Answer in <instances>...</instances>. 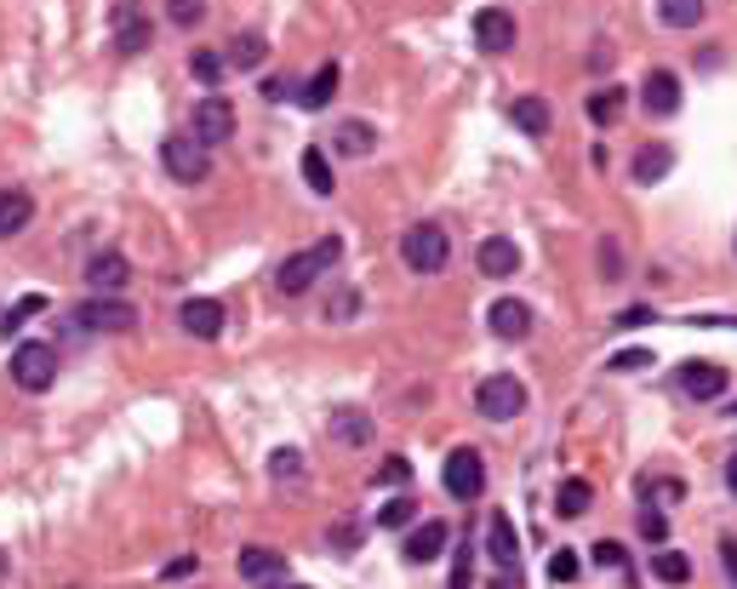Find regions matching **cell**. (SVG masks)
Wrapping results in <instances>:
<instances>
[{"mask_svg": "<svg viewBox=\"0 0 737 589\" xmlns=\"http://www.w3.org/2000/svg\"><path fill=\"white\" fill-rule=\"evenodd\" d=\"M344 257V241L338 235H320L309 252H292V257H281V270H275V292L281 298H304V292L320 281V275H331V264Z\"/></svg>", "mask_w": 737, "mask_h": 589, "instance_id": "obj_1", "label": "cell"}, {"mask_svg": "<svg viewBox=\"0 0 737 589\" xmlns=\"http://www.w3.org/2000/svg\"><path fill=\"white\" fill-rule=\"evenodd\" d=\"M452 257V241L441 223H412L407 235H400V264H407L412 275H441Z\"/></svg>", "mask_w": 737, "mask_h": 589, "instance_id": "obj_2", "label": "cell"}, {"mask_svg": "<svg viewBox=\"0 0 737 589\" xmlns=\"http://www.w3.org/2000/svg\"><path fill=\"white\" fill-rule=\"evenodd\" d=\"M441 486H446L457 504H475L486 493V457L475 446H452L446 464H441Z\"/></svg>", "mask_w": 737, "mask_h": 589, "instance_id": "obj_3", "label": "cell"}, {"mask_svg": "<svg viewBox=\"0 0 737 589\" xmlns=\"http://www.w3.org/2000/svg\"><path fill=\"white\" fill-rule=\"evenodd\" d=\"M475 412L492 418V423L520 418V412H526V383H520L515 372H492V378H481V389H475Z\"/></svg>", "mask_w": 737, "mask_h": 589, "instance_id": "obj_4", "label": "cell"}, {"mask_svg": "<svg viewBox=\"0 0 737 589\" xmlns=\"http://www.w3.org/2000/svg\"><path fill=\"white\" fill-rule=\"evenodd\" d=\"M12 383L23 396H46L57 383V349L52 344H18L12 349Z\"/></svg>", "mask_w": 737, "mask_h": 589, "instance_id": "obj_5", "label": "cell"}, {"mask_svg": "<svg viewBox=\"0 0 737 589\" xmlns=\"http://www.w3.org/2000/svg\"><path fill=\"white\" fill-rule=\"evenodd\" d=\"M160 167L172 172L178 183H207L212 178V149L200 138H166L160 144Z\"/></svg>", "mask_w": 737, "mask_h": 589, "instance_id": "obj_6", "label": "cell"}, {"mask_svg": "<svg viewBox=\"0 0 737 589\" xmlns=\"http://www.w3.org/2000/svg\"><path fill=\"white\" fill-rule=\"evenodd\" d=\"M189 138H200L207 149H218V144L234 138V104H229L223 92H207V97L194 104V133H189Z\"/></svg>", "mask_w": 737, "mask_h": 589, "instance_id": "obj_7", "label": "cell"}, {"mask_svg": "<svg viewBox=\"0 0 737 589\" xmlns=\"http://www.w3.org/2000/svg\"><path fill=\"white\" fill-rule=\"evenodd\" d=\"M75 326L81 333H131V326H138V309L126 298H86L75 309Z\"/></svg>", "mask_w": 737, "mask_h": 589, "instance_id": "obj_8", "label": "cell"}, {"mask_svg": "<svg viewBox=\"0 0 737 589\" xmlns=\"http://www.w3.org/2000/svg\"><path fill=\"white\" fill-rule=\"evenodd\" d=\"M468 29H475V46L492 52V57L515 46V12H504V7H481Z\"/></svg>", "mask_w": 737, "mask_h": 589, "instance_id": "obj_9", "label": "cell"}, {"mask_svg": "<svg viewBox=\"0 0 737 589\" xmlns=\"http://www.w3.org/2000/svg\"><path fill=\"white\" fill-rule=\"evenodd\" d=\"M475 270H481L486 281H509V275L520 270V246H515L509 235H486V241L475 246Z\"/></svg>", "mask_w": 737, "mask_h": 589, "instance_id": "obj_10", "label": "cell"}, {"mask_svg": "<svg viewBox=\"0 0 737 589\" xmlns=\"http://www.w3.org/2000/svg\"><path fill=\"white\" fill-rule=\"evenodd\" d=\"M641 104H646V115H657V120L681 115V75H675V70H652V75L641 81Z\"/></svg>", "mask_w": 737, "mask_h": 589, "instance_id": "obj_11", "label": "cell"}, {"mask_svg": "<svg viewBox=\"0 0 737 589\" xmlns=\"http://www.w3.org/2000/svg\"><path fill=\"white\" fill-rule=\"evenodd\" d=\"M446 544H452L446 520H418V527L407 533V561L412 567H429V561H441V555H446Z\"/></svg>", "mask_w": 737, "mask_h": 589, "instance_id": "obj_12", "label": "cell"}, {"mask_svg": "<svg viewBox=\"0 0 737 589\" xmlns=\"http://www.w3.org/2000/svg\"><path fill=\"white\" fill-rule=\"evenodd\" d=\"M178 326H183L189 338L212 344V338L223 333V304H218V298H183V309H178Z\"/></svg>", "mask_w": 737, "mask_h": 589, "instance_id": "obj_13", "label": "cell"}, {"mask_svg": "<svg viewBox=\"0 0 737 589\" xmlns=\"http://www.w3.org/2000/svg\"><path fill=\"white\" fill-rule=\"evenodd\" d=\"M131 281V264L120 252H97L92 264H86V286L97 292V298H120V286Z\"/></svg>", "mask_w": 737, "mask_h": 589, "instance_id": "obj_14", "label": "cell"}, {"mask_svg": "<svg viewBox=\"0 0 737 589\" xmlns=\"http://www.w3.org/2000/svg\"><path fill=\"white\" fill-rule=\"evenodd\" d=\"M155 41V29H149V18L138 12V0H120L115 7V46L131 57V52H144Z\"/></svg>", "mask_w": 737, "mask_h": 589, "instance_id": "obj_15", "label": "cell"}, {"mask_svg": "<svg viewBox=\"0 0 737 589\" xmlns=\"http://www.w3.org/2000/svg\"><path fill=\"white\" fill-rule=\"evenodd\" d=\"M234 572H241L246 583H270V578H281V572H286V549L252 544V549H241V555H234Z\"/></svg>", "mask_w": 737, "mask_h": 589, "instance_id": "obj_16", "label": "cell"}, {"mask_svg": "<svg viewBox=\"0 0 737 589\" xmlns=\"http://www.w3.org/2000/svg\"><path fill=\"white\" fill-rule=\"evenodd\" d=\"M509 120L520 126L526 138H549V126H555V109H549V97L526 92V97H515V104H509Z\"/></svg>", "mask_w": 737, "mask_h": 589, "instance_id": "obj_17", "label": "cell"}, {"mask_svg": "<svg viewBox=\"0 0 737 589\" xmlns=\"http://www.w3.org/2000/svg\"><path fill=\"white\" fill-rule=\"evenodd\" d=\"M486 549H492V561L504 567V572H515L520 567V533H515V520L497 509L492 515V527H486Z\"/></svg>", "mask_w": 737, "mask_h": 589, "instance_id": "obj_18", "label": "cell"}, {"mask_svg": "<svg viewBox=\"0 0 737 589\" xmlns=\"http://www.w3.org/2000/svg\"><path fill=\"white\" fill-rule=\"evenodd\" d=\"M681 389L692 401H715V396H726V367H715V361H686L681 367Z\"/></svg>", "mask_w": 737, "mask_h": 589, "instance_id": "obj_19", "label": "cell"}, {"mask_svg": "<svg viewBox=\"0 0 737 589\" xmlns=\"http://www.w3.org/2000/svg\"><path fill=\"white\" fill-rule=\"evenodd\" d=\"M492 333L504 338V344L531 338V309H526L520 298H497V304H492Z\"/></svg>", "mask_w": 737, "mask_h": 589, "instance_id": "obj_20", "label": "cell"}, {"mask_svg": "<svg viewBox=\"0 0 737 589\" xmlns=\"http://www.w3.org/2000/svg\"><path fill=\"white\" fill-rule=\"evenodd\" d=\"M29 218H35V194H29V189H0V241L23 235Z\"/></svg>", "mask_w": 737, "mask_h": 589, "instance_id": "obj_21", "label": "cell"}, {"mask_svg": "<svg viewBox=\"0 0 737 589\" xmlns=\"http://www.w3.org/2000/svg\"><path fill=\"white\" fill-rule=\"evenodd\" d=\"M634 183H663L668 172H675V149H668V144H646L641 155H634Z\"/></svg>", "mask_w": 737, "mask_h": 589, "instance_id": "obj_22", "label": "cell"}, {"mask_svg": "<svg viewBox=\"0 0 737 589\" xmlns=\"http://www.w3.org/2000/svg\"><path fill=\"white\" fill-rule=\"evenodd\" d=\"M223 63H229V70H241V75H252V70L270 63V41H263V35H234L229 52H223Z\"/></svg>", "mask_w": 737, "mask_h": 589, "instance_id": "obj_23", "label": "cell"}, {"mask_svg": "<svg viewBox=\"0 0 737 589\" xmlns=\"http://www.w3.org/2000/svg\"><path fill=\"white\" fill-rule=\"evenodd\" d=\"M583 109H589L594 126H618L623 109H629V92H623V86H600V92H589V104H583Z\"/></svg>", "mask_w": 737, "mask_h": 589, "instance_id": "obj_24", "label": "cell"}, {"mask_svg": "<svg viewBox=\"0 0 737 589\" xmlns=\"http://www.w3.org/2000/svg\"><path fill=\"white\" fill-rule=\"evenodd\" d=\"M331 97H338V63H320V70L309 75V86H297V104H304V109H326Z\"/></svg>", "mask_w": 737, "mask_h": 589, "instance_id": "obj_25", "label": "cell"}, {"mask_svg": "<svg viewBox=\"0 0 737 589\" xmlns=\"http://www.w3.org/2000/svg\"><path fill=\"white\" fill-rule=\"evenodd\" d=\"M589 504H594V486H589L583 475L560 481V493H555V515H560V520H578V515H589Z\"/></svg>", "mask_w": 737, "mask_h": 589, "instance_id": "obj_26", "label": "cell"}, {"mask_svg": "<svg viewBox=\"0 0 737 589\" xmlns=\"http://www.w3.org/2000/svg\"><path fill=\"white\" fill-rule=\"evenodd\" d=\"M326 430H331V441L360 446V441H372V418H366V412H355V407H338V412H331V423H326Z\"/></svg>", "mask_w": 737, "mask_h": 589, "instance_id": "obj_27", "label": "cell"}, {"mask_svg": "<svg viewBox=\"0 0 737 589\" xmlns=\"http://www.w3.org/2000/svg\"><path fill=\"white\" fill-rule=\"evenodd\" d=\"M372 144H378V133H372V126H366V120H344L338 126V133H331V149H338V155H372Z\"/></svg>", "mask_w": 737, "mask_h": 589, "instance_id": "obj_28", "label": "cell"}, {"mask_svg": "<svg viewBox=\"0 0 737 589\" xmlns=\"http://www.w3.org/2000/svg\"><path fill=\"white\" fill-rule=\"evenodd\" d=\"M703 12H709V0H657V18L668 29H697Z\"/></svg>", "mask_w": 737, "mask_h": 589, "instance_id": "obj_29", "label": "cell"}, {"mask_svg": "<svg viewBox=\"0 0 737 589\" xmlns=\"http://www.w3.org/2000/svg\"><path fill=\"white\" fill-rule=\"evenodd\" d=\"M297 172H304V183L315 189V194H331V160H326V149H304L297 155Z\"/></svg>", "mask_w": 737, "mask_h": 589, "instance_id": "obj_30", "label": "cell"}, {"mask_svg": "<svg viewBox=\"0 0 737 589\" xmlns=\"http://www.w3.org/2000/svg\"><path fill=\"white\" fill-rule=\"evenodd\" d=\"M652 578H657V583H686V578H692V561H686L681 549H657V555H652Z\"/></svg>", "mask_w": 737, "mask_h": 589, "instance_id": "obj_31", "label": "cell"}, {"mask_svg": "<svg viewBox=\"0 0 737 589\" xmlns=\"http://www.w3.org/2000/svg\"><path fill=\"white\" fill-rule=\"evenodd\" d=\"M223 70H229V63H223V52H207V46H200V52L189 57V75H194L200 86H207V92H218Z\"/></svg>", "mask_w": 737, "mask_h": 589, "instance_id": "obj_32", "label": "cell"}, {"mask_svg": "<svg viewBox=\"0 0 737 589\" xmlns=\"http://www.w3.org/2000/svg\"><path fill=\"white\" fill-rule=\"evenodd\" d=\"M412 520H418V504H412V498H389V504L378 509V527H383V533H407Z\"/></svg>", "mask_w": 737, "mask_h": 589, "instance_id": "obj_33", "label": "cell"}, {"mask_svg": "<svg viewBox=\"0 0 737 589\" xmlns=\"http://www.w3.org/2000/svg\"><path fill=\"white\" fill-rule=\"evenodd\" d=\"M589 561H594L600 572H623V567H629V549H623L618 538H600V544H589Z\"/></svg>", "mask_w": 737, "mask_h": 589, "instance_id": "obj_34", "label": "cell"}, {"mask_svg": "<svg viewBox=\"0 0 737 589\" xmlns=\"http://www.w3.org/2000/svg\"><path fill=\"white\" fill-rule=\"evenodd\" d=\"M166 18H172L178 29H200L207 23V0H166Z\"/></svg>", "mask_w": 737, "mask_h": 589, "instance_id": "obj_35", "label": "cell"}, {"mask_svg": "<svg viewBox=\"0 0 737 589\" xmlns=\"http://www.w3.org/2000/svg\"><path fill=\"white\" fill-rule=\"evenodd\" d=\"M41 309H46V298H41V292H29V298H18V304L7 309V320H0V333H7V338H12V333H18V326H23L29 315H41Z\"/></svg>", "mask_w": 737, "mask_h": 589, "instance_id": "obj_36", "label": "cell"}, {"mask_svg": "<svg viewBox=\"0 0 737 589\" xmlns=\"http://www.w3.org/2000/svg\"><path fill=\"white\" fill-rule=\"evenodd\" d=\"M270 475H275V481H297V475H304V452H297V446L270 452Z\"/></svg>", "mask_w": 737, "mask_h": 589, "instance_id": "obj_37", "label": "cell"}, {"mask_svg": "<svg viewBox=\"0 0 737 589\" xmlns=\"http://www.w3.org/2000/svg\"><path fill=\"white\" fill-rule=\"evenodd\" d=\"M578 572H583V561H578L572 549H555V555H549V583H572Z\"/></svg>", "mask_w": 737, "mask_h": 589, "instance_id": "obj_38", "label": "cell"}, {"mask_svg": "<svg viewBox=\"0 0 737 589\" xmlns=\"http://www.w3.org/2000/svg\"><path fill=\"white\" fill-rule=\"evenodd\" d=\"M372 481H378V486H407V481H412V464L394 452V457H383V464H378V475H372Z\"/></svg>", "mask_w": 737, "mask_h": 589, "instance_id": "obj_39", "label": "cell"}, {"mask_svg": "<svg viewBox=\"0 0 737 589\" xmlns=\"http://www.w3.org/2000/svg\"><path fill=\"white\" fill-rule=\"evenodd\" d=\"M641 367H652V349H618L607 361V372H641Z\"/></svg>", "mask_w": 737, "mask_h": 589, "instance_id": "obj_40", "label": "cell"}, {"mask_svg": "<svg viewBox=\"0 0 737 589\" xmlns=\"http://www.w3.org/2000/svg\"><path fill=\"white\" fill-rule=\"evenodd\" d=\"M641 538L646 544H668V515L663 509H641Z\"/></svg>", "mask_w": 737, "mask_h": 589, "instance_id": "obj_41", "label": "cell"}, {"mask_svg": "<svg viewBox=\"0 0 737 589\" xmlns=\"http://www.w3.org/2000/svg\"><path fill=\"white\" fill-rule=\"evenodd\" d=\"M600 275H607V281H623V252H618V241H600Z\"/></svg>", "mask_w": 737, "mask_h": 589, "instance_id": "obj_42", "label": "cell"}, {"mask_svg": "<svg viewBox=\"0 0 737 589\" xmlns=\"http://www.w3.org/2000/svg\"><path fill=\"white\" fill-rule=\"evenodd\" d=\"M475 583V555H468V544L457 549V561H452V589H468Z\"/></svg>", "mask_w": 737, "mask_h": 589, "instance_id": "obj_43", "label": "cell"}, {"mask_svg": "<svg viewBox=\"0 0 737 589\" xmlns=\"http://www.w3.org/2000/svg\"><path fill=\"white\" fill-rule=\"evenodd\" d=\"M355 309H360V298H355V292L344 286V292H338V298H331V304H326V320H349Z\"/></svg>", "mask_w": 737, "mask_h": 589, "instance_id": "obj_44", "label": "cell"}, {"mask_svg": "<svg viewBox=\"0 0 737 589\" xmlns=\"http://www.w3.org/2000/svg\"><path fill=\"white\" fill-rule=\"evenodd\" d=\"M194 567H200L194 555H178V561H166V567H160V578H166V583H178V578H189Z\"/></svg>", "mask_w": 737, "mask_h": 589, "instance_id": "obj_45", "label": "cell"}, {"mask_svg": "<svg viewBox=\"0 0 737 589\" xmlns=\"http://www.w3.org/2000/svg\"><path fill=\"white\" fill-rule=\"evenodd\" d=\"M331 544H338V555H355V544H360V533L349 527V520H338V527H331Z\"/></svg>", "mask_w": 737, "mask_h": 589, "instance_id": "obj_46", "label": "cell"}, {"mask_svg": "<svg viewBox=\"0 0 737 589\" xmlns=\"http://www.w3.org/2000/svg\"><path fill=\"white\" fill-rule=\"evenodd\" d=\"M646 320H657V315H652V309H623L612 326H646Z\"/></svg>", "mask_w": 737, "mask_h": 589, "instance_id": "obj_47", "label": "cell"}, {"mask_svg": "<svg viewBox=\"0 0 737 589\" xmlns=\"http://www.w3.org/2000/svg\"><path fill=\"white\" fill-rule=\"evenodd\" d=\"M297 86H286V81H263V97H270V104H281V97H292Z\"/></svg>", "mask_w": 737, "mask_h": 589, "instance_id": "obj_48", "label": "cell"}, {"mask_svg": "<svg viewBox=\"0 0 737 589\" xmlns=\"http://www.w3.org/2000/svg\"><path fill=\"white\" fill-rule=\"evenodd\" d=\"M720 561H726V572L737 578V538H720Z\"/></svg>", "mask_w": 737, "mask_h": 589, "instance_id": "obj_49", "label": "cell"}, {"mask_svg": "<svg viewBox=\"0 0 737 589\" xmlns=\"http://www.w3.org/2000/svg\"><path fill=\"white\" fill-rule=\"evenodd\" d=\"M726 486H731V498H737V452L726 457Z\"/></svg>", "mask_w": 737, "mask_h": 589, "instance_id": "obj_50", "label": "cell"}, {"mask_svg": "<svg viewBox=\"0 0 737 589\" xmlns=\"http://www.w3.org/2000/svg\"><path fill=\"white\" fill-rule=\"evenodd\" d=\"M270 589H309V583H270Z\"/></svg>", "mask_w": 737, "mask_h": 589, "instance_id": "obj_51", "label": "cell"}, {"mask_svg": "<svg viewBox=\"0 0 737 589\" xmlns=\"http://www.w3.org/2000/svg\"><path fill=\"white\" fill-rule=\"evenodd\" d=\"M0 578H7V555H0Z\"/></svg>", "mask_w": 737, "mask_h": 589, "instance_id": "obj_52", "label": "cell"}]
</instances>
